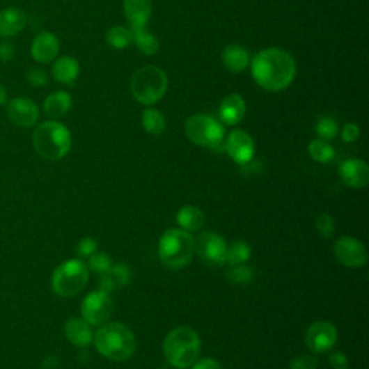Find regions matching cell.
Instances as JSON below:
<instances>
[{"label": "cell", "instance_id": "obj_1", "mask_svg": "<svg viewBox=\"0 0 369 369\" xmlns=\"http://www.w3.org/2000/svg\"><path fill=\"white\" fill-rule=\"evenodd\" d=\"M251 75L256 83L267 91L289 88L297 74L296 59L281 48H267L251 59Z\"/></svg>", "mask_w": 369, "mask_h": 369}, {"label": "cell", "instance_id": "obj_2", "mask_svg": "<svg viewBox=\"0 0 369 369\" xmlns=\"http://www.w3.org/2000/svg\"><path fill=\"white\" fill-rule=\"evenodd\" d=\"M93 342L101 356L114 362L130 359L136 352V338L126 324L111 322L101 324L95 332Z\"/></svg>", "mask_w": 369, "mask_h": 369}, {"label": "cell", "instance_id": "obj_3", "mask_svg": "<svg viewBox=\"0 0 369 369\" xmlns=\"http://www.w3.org/2000/svg\"><path fill=\"white\" fill-rule=\"evenodd\" d=\"M35 152L47 160L64 159L72 148V136L68 127L58 120L40 123L32 136Z\"/></svg>", "mask_w": 369, "mask_h": 369}, {"label": "cell", "instance_id": "obj_4", "mask_svg": "<svg viewBox=\"0 0 369 369\" xmlns=\"http://www.w3.org/2000/svg\"><path fill=\"white\" fill-rule=\"evenodd\" d=\"M201 352V338L189 326H179L171 331L163 340V354L166 361L178 368L192 366Z\"/></svg>", "mask_w": 369, "mask_h": 369}, {"label": "cell", "instance_id": "obj_5", "mask_svg": "<svg viewBox=\"0 0 369 369\" xmlns=\"http://www.w3.org/2000/svg\"><path fill=\"white\" fill-rule=\"evenodd\" d=\"M159 258L165 267L180 270L191 264L195 256V238L184 230L172 228L159 240Z\"/></svg>", "mask_w": 369, "mask_h": 369}, {"label": "cell", "instance_id": "obj_6", "mask_svg": "<svg viewBox=\"0 0 369 369\" xmlns=\"http://www.w3.org/2000/svg\"><path fill=\"white\" fill-rule=\"evenodd\" d=\"M130 88L136 101L150 107L165 97L168 91V75L159 67H143L134 72Z\"/></svg>", "mask_w": 369, "mask_h": 369}, {"label": "cell", "instance_id": "obj_7", "mask_svg": "<svg viewBox=\"0 0 369 369\" xmlns=\"http://www.w3.org/2000/svg\"><path fill=\"white\" fill-rule=\"evenodd\" d=\"M184 134L196 146L215 152L223 149L225 129L221 123L208 114H194L184 123Z\"/></svg>", "mask_w": 369, "mask_h": 369}, {"label": "cell", "instance_id": "obj_8", "mask_svg": "<svg viewBox=\"0 0 369 369\" xmlns=\"http://www.w3.org/2000/svg\"><path fill=\"white\" fill-rule=\"evenodd\" d=\"M90 270L79 258L68 260L55 269L52 274V290L59 297H74L84 290Z\"/></svg>", "mask_w": 369, "mask_h": 369}, {"label": "cell", "instance_id": "obj_9", "mask_svg": "<svg viewBox=\"0 0 369 369\" xmlns=\"http://www.w3.org/2000/svg\"><path fill=\"white\" fill-rule=\"evenodd\" d=\"M227 241L215 233H202L195 240V253L203 264L211 267H221L227 264Z\"/></svg>", "mask_w": 369, "mask_h": 369}, {"label": "cell", "instance_id": "obj_10", "mask_svg": "<svg viewBox=\"0 0 369 369\" xmlns=\"http://www.w3.org/2000/svg\"><path fill=\"white\" fill-rule=\"evenodd\" d=\"M113 311V299L101 289L87 295L81 304V315L90 326L104 324L111 317Z\"/></svg>", "mask_w": 369, "mask_h": 369}, {"label": "cell", "instance_id": "obj_11", "mask_svg": "<svg viewBox=\"0 0 369 369\" xmlns=\"http://www.w3.org/2000/svg\"><path fill=\"white\" fill-rule=\"evenodd\" d=\"M306 346L313 354L329 352L336 345L338 331L331 322H316L306 332Z\"/></svg>", "mask_w": 369, "mask_h": 369}, {"label": "cell", "instance_id": "obj_12", "mask_svg": "<svg viewBox=\"0 0 369 369\" xmlns=\"http://www.w3.org/2000/svg\"><path fill=\"white\" fill-rule=\"evenodd\" d=\"M223 150L235 163L242 166L253 160L256 145L253 137L247 132L235 129L223 140Z\"/></svg>", "mask_w": 369, "mask_h": 369}, {"label": "cell", "instance_id": "obj_13", "mask_svg": "<svg viewBox=\"0 0 369 369\" xmlns=\"http://www.w3.org/2000/svg\"><path fill=\"white\" fill-rule=\"evenodd\" d=\"M336 260L350 269H359L368 261V253L365 245L354 237H342L335 242Z\"/></svg>", "mask_w": 369, "mask_h": 369}, {"label": "cell", "instance_id": "obj_14", "mask_svg": "<svg viewBox=\"0 0 369 369\" xmlns=\"http://www.w3.org/2000/svg\"><path fill=\"white\" fill-rule=\"evenodd\" d=\"M8 117L17 127H32L39 120V107L36 102L26 97H15L8 101Z\"/></svg>", "mask_w": 369, "mask_h": 369}, {"label": "cell", "instance_id": "obj_15", "mask_svg": "<svg viewBox=\"0 0 369 369\" xmlns=\"http://www.w3.org/2000/svg\"><path fill=\"white\" fill-rule=\"evenodd\" d=\"M339 178L346 187L363 189L369 183V166L361 159H346L339 165Z\"/></svg>", "mask_w": 369, "mask_h": 369}, {"label": "cell", "instance_id": "obj_16", "mask_svg": "<svg viewBox=\"0 0 369 369\" xmlns=\"http://www.w3.org/2000/svg\"><path fill=\"white\" fill-rule=\"evenodd\" d=\"M59 39L52 32H40L33 39L31 54L32 58L39 64H51L58 58L59 54Z\"/></svg>", "mask_w": 369, "mask_h": 369}, {"label": "cell", "instance_id": "obj_17", "mask_svg": "<svg viewBox=\"0 0 369 369\" xmlns=\"http://www.w3.org/2000/svg\"><path fill=\"white\" fill-rule=\"evenodd\" d=\"M245 111H247L245 100L240 94L231 93L221 102L219 118L225 126H237L245 117Z\"/></svg>", "mask_w": 369, "mask_h": 369}, {"label": "cell", "instance_id": "obj_18", "mask_svg": "<svg viewBox=\"0 0 369 369\" xmlns=\"http://www.w3.org/2000/svg\"><path fill=\"white\" fill-rule=\"evenodd\" d=\"M28 24L26 13L19 8H6L0 10V36L12 38L19 35Z\"/></svg>", "mask_w": 369, "mask_h": 369}, {"label": "cell", "instance_id": "obj_19", "mask_svg": "<svg viewBox=\"0 0 369 369\" xmlns=\"http://www.w3.org/2000/svg\"><path fill=\"white\" fill-rule=\"evenodd\" d=\"M152 0H125L123 2V10L132 29L146 28L152 16Z\"/></svg>", "mask_w": 369, "mask_h": 369}, {"label": "cell", "instance_id": "obj_20", "mask_svg": "<svg viewBox=\"0 0 369 369\" xmlns=\"http://www.w3.org/2000/svg\"><path fill=\"white\" fill-rule=\"evenodd\" d=\"M222 63L230 72L240 74L249 68L251 63V55L247 48L238 44L227 45L222 52Z\"/></svg>", "mask_w": 369, "mask_h": 369}, {"label": "cell", "instance_id": "obj_21", "mask_svg": "<svg viewBox=\"0 0 369 369\" xmlns=\"http://www.w3.org/2000/svg\"><path fill=\"white\" fill-rule=\"evenodd\" d=\"M132 281V270L126 264H116L111 265V269L101 276L100 278V289L107 293L123 289Z\"/></svg>", "mask_w": 369, "mask_h": 369}, {"label": "cell", "instance_id": "obj_22", "mask_svg": "<svg viewBox=\"0 0 369 369\" xmlns=\"http://www.w3.org/2000/svg\"><path fill=\"white\" fill-rule=\"evenodd\" d=\"M79 75V63L68 55L59 56L54 61L52 64V77L59 84L74 86Z\"/></svg>", "mask_w": 369, "mask_h": 369}, {"label": "cell", "instance_id": "obj_23", "mask_svg": "<svg viewBox=\"0 0 369 369\" xmlns=\"http://www.w3.org/2000/svg\"><path fill=\"white\" fill-rule=\"evenodd\" d=\"M65 336L70 343L78 347H86L93 343V331L91 326L84 320L72 317L65 323Z\"/></svg>", "mask_w": 369, "mask_h": 369}, {"label": "cell", "instance_id": "obj_24", "mask_svg": "<svg viewBox=\"0 0 369 369\" xmlns=\"http://www.w3.org/2000/svg\"><path fill=\"white\" fill-rule=\"evenodd\" d=\"M72 109V97L65 91H55L44 101V111L51 120L63 118Z\"/></svg>", "mask_w": 369, "mask_h": 369}, {"label": "cell", "instance_id": "obj_25", "mask_svg": "<svg viewBox=\"0 0 369 369\" xmlns=\"http://www.w3.org/2000/svg\"><path fill=\"white\" fill-rule=\"evenodd\" d=\"M176 222L179 223L180 230L188 233L199 231L205 223V214L201 208L194 207V205H187V207H183L178 211Z\"/></svg>", "mask_w": 369, "mask_h": 369}, {"label": "cell", "instance_id": "obj_26", "mask_svg": "<svg viewBox=\"0 0 369 369\" xmlns=\"http://www.w3.org/2000/svg\"><path fill=\"white\" fill-rule=\"evenodd\" d=\"M132 32H133V44L141 54L155 55L159 52L160 49L159 39L146 28H136L132 29Z\"/></svg>", "mask_w": 369, "mask_h": 369}, {"label": "cell", "instance_id": "obj_27", "mask_svg": "<svg viewBox=\"0 0 369 369\" xmlns=\"http://www.w3.org/2000/svg\"><path fill=\"white\" fill-rule=\"evenodd\" d=\"M141 126L146 133L159 136L166 130V118L159 110L148 107L141 114Z\"/></svg>", "mask_w": 369, "mask_h": 369}, {"label": "cell", "instance_id": "obj_28", "mask_svg": "<svg viewBox=\"0 0 369 369\" xmlns=\"http://www.w3.org/2000/svg\"><path fill=\"white\" fill-rule=\"evenodd\" d=\"M106 39L113 49L123 51L133 44V32L126 26H114L107 32Z\"/></svg>", "mask_w": 369, "mask_h": 369}, {"label": "cell", "instance_id": "obj_29", "mask_svg": "<svg viewBox=\"0 0 369 369\" xmlns=\"http://www.w3.org/2000/svg\"><path fill=\"white\" fill-rule=\"evenodd\" d=\"M307 150H309L311 157L319 163H329L335 157V149L327 140L316 139L311 141Z\"/></svg>", "mask_w": 369, "mask_h": 369}, {"label": "cell", "instance_id": "obj_30", "mask_svg": "<svg viewBox=\"0 0 369 369\" xmlns=\"http://www.w3.org/2000/svg\"><path fill=\"white\" fill-rule=\"evenodd\" d=\"M251 257V247L249 242L245 241H235L231 244V247L227 250V264L230 265H241L245 264Z\"/></svg>", "mask_w": 369, "mask_h": 369}, {"label": "cell", "instance_id": "obj_31", "mask_svg": "<svg viewBox=\"0 0 369 369\" xmlns=\"http://www.w3.org/2000/svg\"><path fill=\"white\" fill-rule=\"evenodd\" d=\"M111 265H113V261H111L109 254L101 253V251L100 253L95 251L93 256L88 257L87 267H88V270L94 272L95 274L102 276V274L107 273L111 269Z\"/></svg>", "mask_w": 369, "mask_h": 369}, {"label": "cell", "instance_id": "obj_32", "mask_svg": "<svg viewBox=\"0 0 369 369\" xmlns=\"http://www.w3.org/2000/svg\"><path fill=\"white\" fill-rule=\"evenodd\" d=\"M227 277L233 284H249L254 278V269L245 264L234 265L228 272Z\"/></svg>", "mask_w": 369, "mask_h": 369}, {"label": "cell", "instance_id": "obj_33", "mask_svg": "<svg viewBox=\"0 0 369 369\" xmlns=\"http://www.w3.org/2000/svg\"><path fill=\"white\" fill-rule=\"evenodd\" d=\"M339 132L338 123L331 117H320L316 123V133L322 140H332Z\"/></svg>", "mask_w": 369, "mask_h": 369}, {"label": "cell", "instance_id": "obj_34", "mask_svg": "<svg viewBox=\"0 0 369 369\" xmlns=\"http://www.w3.org/2000/svg\"><path fill=\"white\" fill-rule=\"evenodd\" d=\"M316 230L317 233L326 238V240H329L333 233H335V219L332 215L329 214H320L316 219Z\"/></svg>", "mask_w": 369, "mask_h": 369}, {"label": "cell", "instance_id": "obj_35", "mask_svg": "<svg viewBox=\"0 0 369 369\" xmlns=\"http://www.w3.org/2000/svg\"><path fill=\"white\" fill-rule=\"evenodd\" d=\"M26 79L28 83L32 86V87H45L48 84V74L42 70V68H38V67H33V68H29L28 72H26Z\"/></svg>", "mask_w": 369, "mask_h": 369}, {"label": "cell", "instance_id": "obj_36", "mask_svg": "<svg viewBox=\"0 0 369 369\" xmlns=\"http://www.w3.org/2000/svg\"><path fill=\"white\" fill-rule=\"evenodd\" d=\"M98 249V242L97 240L94 238H84L81 240L78 244H77V249H75V253L79 258H88L90 256H93Z\"/></svg>", "mask_w": 369, "mask_h": 369}, {"label": "cell", "instance_id": "obj_37", "mask_svg": "<svg viewBox=\"0 0 369 369\" xmlns=\"http://www.w3.org/2000/svg\"><path fill=\"white\" fill-rule=\"evenodd\" d=\"M317 359L312 355H300L290 362V369H316Z\"/></svg>", "mask_w": 369, "mask_h": 369}, {"label": "cell", "instance_id": "obj_38", "mask_svg": "<svg viewBox=\"0 0 369 369\" xmlns=\"http://www.w3.org/2000/svg\"><path fill=\"white\" fill-rule=\"evenodd\" d=\"M359 134H361V130L355 123H346L342 129V140L346 143L356 141L359 139Z\"/></svg>", "mask_w": 369, "mask_h": 369}, {"label": "cell", "instance_id": "obj_39", "mask_svg": "<svg viewBox=\"0 0 369 369\" xmlns=\"http://www.w3.org/2000/svg\"><path fill=\"white\" fill-rule=\"evenodd\" d=\"M329 362H331L333 369H347V366H350V361H347L345 354H342L339 351L331 354Z\"/></svg>", "mask_w": 369, "mask_h": 369}, {"label": "cell", "instance_id": "obj_40", "mask_svg": "<svg viewBox=\"0 0 369 369\" xmlns=\"http://www.w3.org/2000/svg\"><path fill=\"white\" fill-rule=\"evenodd\" d=\"M15 56V45L9 40H3V42H0V61H3V63H9Z\"/></svg>", "mask_w": 369, "mask_h": 369}, {"label": "cell", "instance_id": "obj_41", "mask_svg": "<svg viewBox=\"0 0 369 369\" xmlns=\"http://www.w3.org/2000/svg\"><path fill=\"white\" fill-rule=\"evenodd\" d=\"M192 369H222L221 363L214 358H205L201 361H196L192 365Z\"/></svg>", "mask_w": 369, "mask_h": 369}, {"label": "cell", "instance_id": "obj_42", "mask_svg": "<svg viewBox=\"0 0 369 369\" xmlns=\"http://www.w3.org/2000/svg\"><path fill=\"white\" fill-rule=\"evenodd\" d=\"M8 104V90L5 86L0 84V107Z\"/></svg>", "mask_w": 369, "mask_h": 369}]
</instances>
